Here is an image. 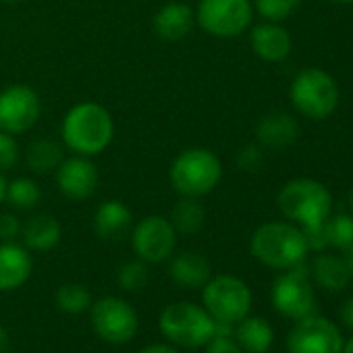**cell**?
I'll use <instances>...</instances> for the list:
<instances>
[{
  "label": "cell",
  "instance_id": "1",
  "mask_svg": "<svg viewBox=\"0 0 353 353\" xmlns=\"http://www.w3.org/2000/svg\"><path fill=\"white\" fill-rule=\"evenodd\" d=\"M61 135L71 152L79 156H96L112 141L114 123L102 104L81 102L67 112Z\"/></svg>",
  "mask_w": 353,
  "mask_h": 353
},
{
  "label": "cell",
  "instance_id": "2",
  "mask_svg": "<svg viewBox=\"0 0 353 353\" xmlns=\"http://www.w3.org/2000/svg\"><path fill=\"white\" fill-rule=\"evenodd\" d=\"M216 320L204 305L192 301H174L162 307L158 326L162 336L176 349H200L214 336Z\"/></svg>",
  "mask_w": 353,
  "mask_h": 353
},
{
  "label": "cell",
  "instance_id": "3",
  "mask_svg": "<svg viewBox=\"0 0 353 353\" xmlns=\"http://www.w3.org/2000/svg\"><path fill=\"white\" fill-rule=\"evenodd\" d=\"M252 256L264 266L276 270H289L303 262L307 256V243L301 229L289 223H266L252 235Z\"/></svg>",
  "mask_w": 353,
  "mask_h": 353
},
{
  "label": "cell",
  "instance_id": "4",
  "mask_svg": "<svg viewBox=\"0 0 353 353\" xmlns=\"http://www.w3.org/2000/svg\"><path fill=\"white\" fill-rule=\"evenodd\" d=\"M223 176L219 156L206 148H190L174 158L170 166V183L185 198H202L210 194Z\"/></svg>",
  "mask_w": 353,
  "mask_h": 353
},
{
  "label": "cell",
  "instance_id": "5",
  "mask_svg": "<svg viewBox=\"0 0 353 353\" xmlns=\"http://www.w3.org/2000/svg\"><path fill=\"white\" fill-rule=\"evenodd\" d=\"M276 202L281 212L301 227L326 223L332 212V196L316 179H293L285 183Z\"/></svg>",
  "mask_w": 353,
  "mask_h": 353
},
{
  "label": "cell",
  "instance_id": "6",
  "mask_svg": "<svg viewBox=\"0 0 353 353\" xmlns=\"http://www.w3.org/2000/svg\"><path fill=\"white\" fill-rule=\"evenodd\" d=\"M291 102L299 114L322 121L330 117L339 104V88L336 81L322 69H303L291 83L289 90Z\"/></svg>",
  "mask_w": 353,
  "mask_h": 353
},
{
  "label": "cell",
  "instance_id": "7",
  "mask_svg": "<svg viewBox=\"0 0 353 353\" xmlns=\"http://www.w3.org/2000/svg\"><path fill=\"white\" fill-rule=\"evenodd\" d=\"M202 303L214 320L237 324L252 310V291L239 276L219 274L204 285Z\"/></svg>",
  "mask_w": 353,
  "mask_h": 353
},
{
  "label": "cell",
  "instance_id": "8",
  "mask_svg": "<svg viewBox=\"0 0 353 353\" xmlns=\"http://www.w3.org/2000/svg\"><path fill=\"white\" fill-rule=\"evenodd\" d=\"M90 322L94 332L110 345L129 343L139 328L135 307L127 299L114 295H106L90 305Z\"/></svg>",
  "mask_w": 353,
  "mask_h": 353
},
{
  "label": "cell",
  "instance_id": "9",
  "mask_svg": "<svg viewBox=\"0 0 353 353\" xmlns=\"http://www.w3.org/2000/svg\"><path fill=\"white\" fill-rule=\"evenodd\" d=\"M254 17L252 0H200L196 21L204 32L216 38H235L243 34Z\"/></svg>",
  "mask_w": 353,
  "mask_h": 353
},
{
  "label": "cell",
  "instance_id": "10",
  "mask_svg": "<svg viewBox=\"0 0 353 353\" xmlns=\"http://www.w3.org/2000/svg\"><path fill=\"white\" fill-rule=\"evenodd\" d=\"M270 295L276 312L293 320H301L310 316L316 307V295L310 285L307 268L303 266V262L295 264L285 274H281L272 283Z\"/></svg>",
  "mask_w": 353,
  "mask_h": 353
},
{
  "label": "cell",
  "instance_id": "11",
  "mask_svg": "<svg viewBox=\"0 0 353 353\" xmlns=\"http://www.w3.org/2000/svg\"><path fill=\"white\" fill-rule=\"evenodd\" d=\"M176 245V231L164 216H145L131 229V248L145 264L168 260Z\"/></svg>",
  "mask_w": 353,
  "mask_h": 353
},
{
  "label": "cell",
  "instance_id": "12",
  "mask_svg": "<svg viewBox=\"0 0 353 353\" xmlns=\"http://www.w3.org/2000/svg\"><path fill=\"white\" fill-rule=\"evenodd\" d=\"M289 353H341L343 336L341 330L326 318L305 316L301 318L287 336Z\"/></svg>",
  "mask_w": 353,
  "mask_h": 353
},
{
  "label": "cell",
  "instance_id": "13",
  "mask_svg": "<svg viewBox=\"0 0 353 353\" xmlns=\"http://www.w3.org/2000/svg\"><path fill=\"white\" fill-rule=\"evenodd\" d=\"M42 112L38 94L28 85H9L0 92V131L19 135L30 131Z\"/></svg>",
  "mask_w": 353,
  "mask_h": 353
},
{
  "label": "cell",
  "instance_id": "14",
  "mask_svg": "<svg viewBox=\"0 0 353 353\" xmlns=\"http://www.w3.org/2000/svg\"><path fill=\"white\" fill-rule=\"evenodd\" d=\"M57 185L69 200H85L98 188V168L90 156L63 158L57 168Z\"/></svg>",
  "mask_w": 353,
  "mask_h": 353
},
{
  "label": "cell",
  "instance_id": "15",
  "mask_svg": "<svg viewBox=\"0 0 353 353\" xmlns=\"http://www.w3.org/2000/svg\"><path fill=\"white\" fill-rule=\"evenodd\" d=\"M34 262L26 245L15 241L0 243V291H15L32 276Z\"/></svg>",
  "mask_w": 353,
  "mask_h": 353
},
{
  "label": "cell",
  "instance_id": "16",
  "mask_svg": "<svg viewBox=\"0 0 353 353\" xmlns=\"http://www.w3.org/2000/svg\"><path fill=\"white\" fill-rule=\"evenodd\" d=\"M133 216L131 210L119 200H106L94 214V231L104 241H121L131 235Z\"/></svg>",
  "mask_w": 353,
  "mask_h": 353
},
{
  "label": "cell",
  "instance_id": "17",
  "mask_svg": "<svg viewBox=\"0 0 353 353\" xmlns=\"http://www.w3.org/2000/svg\"><path fill=\"white\" fill-rule=\"evenodd\" d=\"M250 42H252L254 52L266 63L285 61L291 52V46H293L289 32L274 21H266V23L256 26L252 30Z\"/></svg>",
  "mask_w": 353,
  "mask_h": 353
},
{
  "label": "cell",
  "instance_id": "18",
  "mask_svg": "<svg viewBox=\"0 0 353 353\" xmlns=\"http://www.w3.org/2000/svg\"><path fill=\"white\" fill-rule=\"evenodd\" d=\"M196 13L185 3H168L154 17V32L166 42H179L192 34Z\"/></svg>",
  "mask_w": 353,
  "mask_h": 353
},
{
  "label": "cell",
  "instance_id": "19",
  "mask_svg": "<svg viewBox=\"0 0 353 353\" xmlns=\"http://www.w3.org/2000/svg\"><path fill=\"white\" fill-rule=\"evenodd\" d=\"M168 274L183 289H200L210 281L212 266L204 254L190 250V252H181L179 256L172 258V262L168 266Z\"/></svg>",
  "mask_w": 353,
  "mask_h": 353
},
{
  "label": "cell",
  "instance_id": "20",
  "mask_svg": "<svg viewBox=\"0 0 353 353\" xmlns=\"http://www.w3.org/2000/svg\"><path fill=\"white\" fill-rule=\"evenodd\" d=\"M297 121L287 112H268L256 125V137L260 145L270 150H283L297 139Z\"/></svg>",
  "mask_w": 353,
  "mask_h": 353
},
{
  "label": "cell",
  "instance_id": "21",
  "mask_svg": "<svg viewBox=\"0 0 353 353\" xmlns=\"http://www.w3.org/2000/svg\"><path fill=\"white\" fill-rule=\"evenodd\" d=\"M233 336L245 353H266L272 347L274 330L268 320L260 316H245L235 324Z\"/></svg>",
  "mask_w": 353,
  "mask_h": 353
},
{
  "label": "cell",
  "instance_id": "22",
  "mask_svg": "<svg viewBox=\"0 0 353 353\" xmlns=\"http://www.w3.org/2000/svg\"><path fill=\"white\" fill-rule=\"evenodd\" d=\"M61 223L54 216L38 214L21 227L23 245L32 252H48L61 241Z\"/></svg>",
  "mask_w": 353,
  "mask_h": 353
},
{
  "label": "cell",
  "instance_id": "23",
  "mask_svg": "<svg viewBox=\"0 0 353 353\" xmlns=\"http://www.w3.org/2000/svg\"><path fill=\"white\" fill-rule=\"evenodd\" d=\"M206 223V208L200 202V198H185L174 204L172 214H170V225L174 227L176 233L181 235H196L204 229Z\"/></svg>",
  "mask_w": 353,
  "mask_h": 353
},
{
  "label": "cell",
  "instance_id": "24",
  "mask_svg": "<svg viewBox=\"0 0 353 353\" xmlns=\"http://www.w3.org/2000/svg\"><path fill=\"white\" fill-rule=\"evenodd\" d=\"M312 274L316 283L326 291H343L351 279L345 260L339 256H330V254H322L314 260Z\"/></svg>",
  "mask_w": 353,
  "mask_h": 353
},
{
  "label": "cell",
  "instance_id": "25",
  "mask_svg": "<svg viewBox=\"0 0 353 353\" xmlns=\"http://www.w3.org/2000/svg\"><path fill=\"white\" fill-rule=\"evenodd\" d=\"M26 160L28 166L38 172V174H46L59 168V164L63 162V145L54 139H36L30 143L28 152H26Z\"/></svg>",
  "mask_w": 353,
  "mask_h": 353
},
{
  "label": "cell",
  "instance_id": "26",
  "mask_svg": "<svg viewBox=\"0 0 353 353\" xmlns=\"http://www.w3.org/2000/svg\"><path fill=\"white\" fill-rule=\"evenodd\" d=\"M57 305L63 314L79 316L92 305V293L81 283H65L57 289Z\"/></svg>",
  "mask_w": 353,
  "mask_h": 353
},
{
  "label": "cell",
  "instance_id": "27",
  "mask_svg": "<svg viewBox=\"0 0 353 353\" xmlns=\"http://www.w3.org/2000/svg\"><path fill=\"white\" fill-rule=\"evenodd\" d=\"M5 200L17 210H30V208H36L40 204L42 190L34 179L19 176V179H13L11 183H7Z\"/></svg>",
  "mask_w": 353,
  "mask_h": 353
},
{
  "label": "cell",
  "instance_id": "28",
  "mask_svg": "<svg viewBox=\"0 0 353 353\" xmlns=\"http://www.w3.org/2000/svg\"><path fill=\"white\" fill-rule=\"evenodd\" d=\"M326 225V237H328V245L336 248V250H349L353 245V219L347 214H336V216H328Z\"/></svg>",
  "mask_w": 353,
  "mask_h": 353
},
{
  "label": "cell",
  "instance_id": "29",
  "mask_svg": "<svg viewBox=\"0 0 353 353\" xmlns=\"http://www.w3.org/2000/svg\"><path fill=\"white\" fill-rule=\"evenodd\" d=\"M148 279H150L148 264L139 258L125 262L117 272V281H119L121 289H125V291H141L148 285Z\"/></svg>",
  "mask_w": 353,
  "mask_h": 353
},
{
  "label": "cell",
  "instance_id": "30",
  "mask_svg": "<svg viewBox=\"0 0 353 353\" xmlns=\"http://www.w3.org/2000/svg\"><path fill=\"white\" fill-rule=\"evenodd\" d=\"M301 0H254L256 11L266 19V21H283L287 19L297 7Z\"/></svg>",
  "mask_w": 353,
  "mask_h": 353
},
{
  "label": "cell",
  "instance_id": "31",
  "mask_svg": "<svg viewBox=\"0 0 353 353\" xmlns=\"http://www.w3.org/2000/svg\"><path fill=\"white\" fill-rule=\"evenodd\" d=\"M17 162H19L17 139L7 131H0V172L11 170Z\"/></svg>",
  "mask_w": 353,
  "mask_h": 353
},
{
  "label": "cell",
  "instance_id": "32",
  "mask_svg": "<svg viewBox=\"0 0 353 353\" xmlns=\"http://www.w3.org/2000/svg\"><path fill=\"white\" fill-rule=\"evenodd\" d=\"M264 162V156H262V148L260 145H254V143H248L243 145L239 152H237V164L248 170V172H254L262 166Z\"/></svg>",
  "mask_w": 353,
  "mask_h": 353
},
{
  "label": "cell",
  "instance_id": "33",
  "mask_svg": "<svg viewBox=\"0 0 353 353\" xmlns=\"http://www.w3.org/2000/svg\"><path fill=\"white\" fill-rule=\"evenodd\" d=\"M301 233H303V237H305L307 250L322 252V250L328 245L326 225H324V223H320V225H310V227H301Z\"/></svg>",
  "mask_w": 353,
  "mask_h": 353
},
{
  "label": "cell",
  "instance_id": "34",
  "mask_svg": "<svg viewBox=\"0 0 353 353\" xmlns=\"http://www.w3.org/2000/svg\"><path fill=\"white\" fill-rule=\"evenodd\" d=\"M21 227L15 214H0V241H15L21 235Z\"/></svg>",
  "mask_w": 353,
  "mask_h": 353
},
{
  "label": "cell",
  "instance_id": "35",
  "mask_svg": "<svg viewBox=\"0 0 353 353\" xmlns=\"http://www.w3.org/2000/svg\"><path fill=\"white\" fill-rule=\"evenodd\" d=\"M206 353H245L235 336H212L206 343Z\"/></svg>",
  "mask_w": 353,
  "mask_h": 353
},
{
  "label": "cell",
  "instance_id": "36",
  "mask_svg": "<svg viewBox=\"0 0 353 353\" xmlns=\"http://www.w3.org/2000/svg\"><path fill=\"white\" fill-rule=\"evenodd\" d=\"M139 353H179V349L170 343H152V345H145Z\"/></svg>",
  "mask_w": 353,
  "mask_h": 353
},
{
  "label": "cell",
  "instance_id": "37",
  "mask_svg": "<svg viewBox=\"0 0 353 353\" xmlns=\"http://www.w3.org/2000/svg\"><path fill=\"white\" fill-rule=\"evenodd\" d=\"M341 320L353 330V297L343 303V307H341Z\"/></svg>",
  "mask_w": 353,
  "mask_h": 353
},
{
  "label": "cell",
  "instance_id": "38",
  "mask_svg": "<svg viewBox=\"0 0 353 353\" xmlns=\"http://www.w3.org/2000/svg\"><path fill=\"white\" fill-rule=\"evenodd\" d=\"M9 349H11V336L7 328L0 324V353H9Z\"/></svg>",
  "mask_w": 353,
  "mask_h": 353
},
{
  "label": "cell",
  "instance_id": "39",
  "mask_svg": "<svg viewBox=\"0 0 353 353\" xmlns=\"http://www.w3.org/2000/svg\"><path fill=\"white\" fill-rule=\"evenodd\" d=\"M347 252V256H345V264H347V268H349V274L353 276V245L349 248V250H345Z\"/></svg>",
  "mask_w": 353,
  "mask_h": 353
},
{
  "label": "cell",
  "instance_id": "40",
  "mask_svg": "<svg viewBox=\"0 0 353 353\" xmlns=\"http://www.w3.org/2000/svg\"><path fill=\"white\" fill-rule=\"evenodd\" d=\"M5 194H7V179H5V174L0 172V204L5 202Z\"/></svg>",
  "mask_w": 353,
  "mask_h": 353
},
{
  "label": "cell",
  "instance_id": "41",
  "mask_svg": "<svg viewBox=\"0 0 353 353\" xmlns=\"http://www.w3.org/2000/svg\"><path fill=\"white\" fill-rule=\"evenodd\" d=\"M341 353H353V336L343 345V351H341Z\"/></svg>",
  "mask_w": 353,
  "mask_h": 353
},
{
  "label": "cell",
  "instance_id": "42",
  "mask_svg": "<svg viewBox=\"0 0 353 353\" xmlns=\"http://www.w3.org/2000/svg\"><path fill=\"white\" fill-rule=\"evenodd\" d=\"M334 3H343V5H351L353 0H334Z\"/></svg>",
  "mask_w": 353,
  "mask_h": 353
},
{
  "label": "cell",
  "instance_id": "43",
  "mask_svg": "<svg viewBox=\"0 0 353 353\" xmlns=\"http://www.w3.org/2000/svg\"><path fill=\"white\" fill-rule=\"evenodd\" d=\"M349 204H351V210H353V190H351V196H349Z\"/></svg>",
  "mask_w": 353,
  "mask_h": 353
},
{
  "label": "cell",
  "instance_id": "44",
  "mask_svg": "<svg viewBox=\"0 0 353 353\" xmlns=\"http://www.w3.org/2000/svg\"><path fill=\"white\" fill-rule=\"evenodd\" d=\"M3 3H17V0H3Z\"/></svg>",
  "mask_w": 353,
  "mask_h": 353
}]
</instances>
